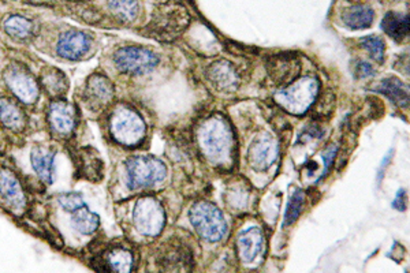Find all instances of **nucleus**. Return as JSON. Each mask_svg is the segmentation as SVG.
I'll list each match as a JSON object with an SVG mask.
<instances>
[{"mask_svg":"<svg viewBox=\"0 0 410 273\" xmlns=\"http://www.w3.org/2000/svg\"><path fill=\"white\" fill-rule=\"evenodd\" d=\"M199 142L209 161L215 164L227 161L232 149V133L229 124L218 116L209 119L200 128Z\"/></svg>","mask_w":410,"mask_h":273,"instance_id":"f257e3e1","label":"nucleus"},{"mask_svg":"<svg viewBox=\"0 0 410 273\" xmlns=\"http://www.w3.org/2000/svg\"><path fill=\"white\" fill-rule=\"evenodd\" d=\"M319 93V81L303 76L275 95V101L293 115L305 114Z\"/></svg>","mask_w":410,"mask_h":273,"instance_id":"f03ea898","label":"nucleus"},{"mask_svg":"<svg viewBox=\"0 0 410 273\" xmlns=\"http://www.w3.org/2000/svg\"><path fill=\"white\" fill-rule=\"evenodd\" d=\"M194 229L208 242H219L227 232V223L223 213L206 201L196 202L189 213Z\"/></svg>","mask_w":410,"mask_h":273,"instance_id":"7ed1b4c3","label":"nucleus"},{"mask_svg":"<svg viewBox=\"0 0 410 273\" xmlns=\"http://www.w3.org/2000/svg\"><path fill=\"white\" fill-rule=\"evenodd\" d=\"M111 133L119 144L135 147L145 135V124L134 109L118 107L111 119Z\"/></svg>","mask_w":410,"mask_h":273,"instance_id":"20e7f679","label":"nucleus"},{"mask_svg":"<svg viewBox=\"0 0 410 273\" xmlns=\"http://www.w3.org/2000/svg\"><path fill=\"white\" fill-rule=\"evenodd\" d=\"M128 186L131 189L150 187L164 180L167 170L164 164L152 156L131 157L126 164Z\"/></svg>","mask_w":410,"mask_h":273,"instance_id":"39448f33","label":"nucleus"},{"mask_svg":"<svg viewBox=\"0 0 410 273\" xmlns=\"http://www.w3.org/2000/svg\"><path fill=\"white\" fill-rule=\"evenodd\" d=\"M166 223V213L161 204L154 197L138 199L134 208L135 228L147 237H157Z\"/></svg>","mask_w":410,"mask_h":273,"instance_id":"423d86ee","label":"nucleus"},{"mask_svg":"<svg viewBox=\"0 0 410 273\" xmlns=\"http://www.w3.org/2000/svg\"><path fill=\"white\" fill-rule=\"evenodd\" d=\"M114 62L122 73L144 74L154 70L159 58L154 52L141 47H124L115 52Z\"/></svg>","mask_w":410,"mask_h":273,"instance_id":"0eeeda50","label":"nucleus"},{"mask_svg":"<svg viewBox=\"0 0 410 273\" xmlns=\"http://www.w3.org/2000/svg\"><path fill=\"white\" fill-rule=\"evenodd\" d=\"M190 18L187 11L176 4L160 14V17L154 21V36L163 40H171L187 27Z\"/></svg>","mask_w":410,"mask_h":273,"instance_id":"6e6552de","label":"nucleus"},{"mask_svg":"<svg viewBox=\"0 0 410 273\" xmlns=\"http://www.w3.org/2000/svg\"><path fill=\"white\" fill-rule=\"evenodd\" d=\"M6 81L14 95L26 104L34 102L39 98V86L34 78L24 67L11 66L6 73Z\"/></svg>","mask_w":410,"mask_h":273,"instance_id":"1a4fd4ad","label":"nucleus"},{"mask_svg":"<svg viewBox=\"0 0 410 273\" xmlns=\"http://www.w3.org/2000/svg\"><path fill=\"white\" fill-rule=\"evenodd\" d=\"M278 156V142L270 135H261L249 149V163L257 171H265L277 161Z\"/></svg>","mask_w":410,"mask_h":273,"instance_id":"9d476101","label":"nucleus"},{"mask_svg":"<svg viewBox=\"0 0 410 273\" xmlns=\"http://www.w3.org/2000/svg\"><path fill=\"white\" fill-rule=\"evenodd\" d=\"M264 245V235L260 228H248L239 234L237 248L244 264H252L260 257Z\"/></svg>","mask_w":410,"mask_h":273,"instance_id":"9b49d317","label":"nucleus"},{"mask_svg":"<svg viewBox=\"0 0 410 273\" xmlns=\"http://www.w3.org/2000/svg\"><path fill=\"white\" fill-rule=\"evenodd\" d=\"M92 44V40L88 34L72 30L62 34L58 43V53L66 59L76 60L84 56Z\"/></svg>","mask_w":410,"mask_h":273,"instance_id":"f8f14e48","label":"nucleus"},{"mask_svg":"<svg viewBox=\"0 0 410 273\" xmlns=\"http://www.w3.org/2000/svg\"><path fill=\"white\" fill-rule=\"evenodd\" d=\"M76 111L66 101H55L50 108V122L52 128L62 135H67L74 130L76 126Z\"/></svg>","mask_w":410,"mask_h":273,"instance_id":"ddd939ff","label":"nucleus"},{"mask_svg":"<svg viewBox=\"0 0 410 273\" xmlns=\"http://www.w3.org/2000/svg\"><path fill=\"white\" fill-rule=\"evenodd\" d=\"M0 197L14 211L25 206V194L18 179L7 170H0Z\"/></svg>","mask_w":410,"mask_h":273,"instance_id":"4468645a","label":"nucleus"},{"mask_svg":"<svg viewBox=\"0 0 410 273\" xmlns=\"http://www.w3.org/2000/svg\"><path fill=\"white\" fill-rule=\"evenodd\" d=\"M114 96L112 84L102 75H93L86 85V101L92 107H102L110 102Z\"/></svg>","mask_w":410,"mask_h":273,"instance_id":"2eb2a0df","label":"nucleus"},{"mask_svg":"<svg viewBox=\"0 0 410 273\" xmlns=\"http://www.w3.org/2000/svg\"><path fill=\"white\" fill-rule=\"evenodd\" d=\"M208 75L211 81L223 91H230L231 88L234 89L238 85V75L230 63L225 60L212 65V67L208 72Z\"/></svg>","mask_w":410,"mask_h":273,"instance_id":"dca6fc26","label":"nucleus"},{"mask_svg":"<svg viewBox=\"0 0 410 273\" xmlns=\"http://www.w3.org/2000/svg\"><path fill=\"white\" fill-rule=\"evenodd\" d=\"M373 10L366 6H352L342 14L343 24L350 29H366L373 24Z\"/></svg>","mask_w":410,"mask_h":273,"instance_id":"f3484780","label":"nucleus"},{"mask_svg":"<svg viewBox=\"0 0 410 273\" xmlns=\"http://www.w3.org/2000/svg\"><path fill=\"white\" fill-rule=\"evenodd\" d=\"M376 91L385 95L388 99L394 101L399 107H408L409 104L408 86L398 78H385L381 82Z\"/></svg>","mask_w":410,"mask_h":273,"instance_id":"a211bd4d","label":"nucleus"},{"mask_svg":"<svg viewBox=\"0 0 410 273\" xmlns=\"http://www.w3.org/2000/svg\"><path fill=\"white\" fill-rule=\"evenodd\" d=\"M53 156L55 153L52 150L46 149L43 147H36L32 150V156H30L34 171L47 183H50L52 180Z\"/></svg>","mask_w":410,"mask_h":273,"instance_id":"6ab92c4d","label":"nucleus"},{"mask_svg":"<svg viewBox=\"0 0 410 273\" xmlns=\"http://www.w3.org/2000/svg\"><path fill=\"white\" fill-rule=\"evenodd\" d=\"M382 29L390 37L401 41L409 34V17L397 13H388L385 14L382 22Z\"/></svg>","mask_w":410,"mask_h":273,"instance_id":"aec40b11","label":"nucleus"},{"mask_svg":"<svg viewBox=\"0 0 410 273\" xmlns=\"http://www.w3.org/2000/svg\"><path fill=\"white\" fill-rule=\"evenodd\" d=\"M0 122L11 130H21L25 126V115L13 101L0 99Z\"/></svg>","mask_w":410,"mask_h":273,"instance_id":"412c9836","label":"nucleus"},{"mask_svg":"<svg viewBox=\"0 0 410 273\" xmlns=\"http://www.w3.org/2000/svg\"><path fill=\"white\" fill-rule=\"evenodd\" d=\"M187 264H192V257L189 250L176 246L164 254L163 269L164 271H187Z\"/></svg>","mask_w":410,"mask_h":273,"instance_id":"4be33fe9","label":"nucleus"},{"mask_svg":"<svg viewBox=\"0 0 410 273\" xmlns=\"http://www.w3.org/2000/svg\"><path fill=\"white\" fill-rule=\"evenodd\" d=\"M73 213H74L73 215V227L77 229L78 232H81L84 235H91L98 229L99 223H100L99 216L96 213H93L92 211H89L85 205Z\"/></svg>","mask_w":410,"mask_h":273,"instance_id":"5701e85b","label":"nucleus"},{"mask_svg":"<svg viewBox=\"0 0 410 273\" xmlns=\"http://www.w3.org/2000/svg\"><path fill=\"white\" fill-rule=\"evenodd\" d=\"M110 10L122 21L131 22L140 13L138 0H108Z\"/></svg>","mask_w":410,"mask_h":273,"instance_id":"b1692460","label":"nucleus"},{"mask_svg":"<svg viewBox=\"0 0 410 273\" xmlns=\"http://www.w3.org/2000/svg\"><path fill=\"white\" fill-rule=\"evenodd\" d=\"M107 265L115 272H128L133 268V255L126 248H114L107 255Z\"/></svg>","mask_w":410,"mask_h":273,"instance_id":"393cba45","label":"nucleus"},{"mask_svg":"<svg viewBox=\"0 0 410 273\" xmlns=\"http://www.w3.org/2000/svg\"><path fill=\"white\" fill-rule=\"evenodd\" d=\"M43 84L52 96H60L67 91V81L58 70H48L43 75Z\"/></svg>","mask_w":410,"mask_h":273,"instance_id":"a878e982","label":"nucleus"},{"mask_svg":"<svg viewBox=\"0 0 410 273\" xmlns=\"http://www.w3.org/2000/svg\"><path fill=\"white\" fill-rule=\"evenodd\" d=\"M304 204H305V194H304L303 190L297 189L289 199L287 209H286V213H284V225H290V224L294 223L298 219Z\"/></svg>","mask_w":410,"mask_h":273,"instance_id":"bb28decb","label":"nucleus"},{"mask_svg":"<svg viewBox=\"0 0 410 273\" xmlns=\"http://www.w3.org/2000/svg\"><path fill=\"white\" fill-rule=\"evenodd\" d=\"M4 27H6V32L8 34H11L14 37H18V39H25L27 36H30V33H32V24L26 18H22L20 15L10 17L6 21Z\"/></svg>","mask_w":410,"mask_h":273,"instance_id":"cd10ccee","label":"nucleus"},{"mask_svg":"<svg viewBox=\"0 0 410 273\" xmlns=\"http://www.w3.org/2000/svg\"><path fill=\"white\" fill-rule=\"evenodd\" d=\"M359 43L376 62H382L385 59V41L379 36L362 37Z\"/></svg>","mask_w":410,"mask_h":273,"instance_id":"c85d7f7f","label":"nucleus"},{"mask_svg":"<svg viewBox=\"0 0 410 273\" xmlns=\"http://www.w3.org/2000/svg\"><path fill=\"white\" fill-rule=\"evenodd\" d=\"M59 202L63 206V209H66L67 212H76L79 208H82L84 199L81 197V194L77 193H67V194H62L59 197Z\"/></svg>","mask_w":410,"mask_h":273,"instance_id":"c756f323","label":"nucleus"},{"mask_svg":"<svg viewBox=\"0 0 410 273\" xmlns=\"http://www.w3.org/2000/svg\"><path fill=\"white\" fill-rule=\"evenodd\" d=\"M356 73L361 78H368V76H372L375 75V70L371 65L365 63V62H359L357 66H356Z\"/></svg>","mask_w":410,"mask_h":273,"instance_id":"7c9ffc66","label":"nucleus"},{"mask_svg":"<svg viewBox=\"0 0 410 273\" xmlns=\"http://www.w3.org/2000/svg\"><path fill=\"white\" fill-rule=\"evenodd\" d=\"M392 206L397 208L398 211H405L406 209V192L399 190L397 194V199H394Z\"/></svg>","mask_w":410,"mask_h":273,"instance_id":"2f4dec72","label":"nucleus"}]
</instances>
